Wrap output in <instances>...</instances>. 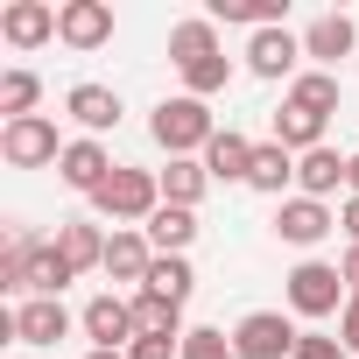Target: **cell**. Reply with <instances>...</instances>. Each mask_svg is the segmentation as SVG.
I'll use <instances>...</instances> for the list:
<instances>
[{"mask_svg": "<svg viewBox=\"0 0 359 359\" xmlns=\"http://www.w3.org/2000/svg\"><path fill=\"white\" fill-rule=\"evenodd\" d=\"M148 134H155V148H169V162H176V155H205L212 134H219V120H212L205 99L176 92V99H162V106L148 113Z\"/></svg>", "mask_w": 359, "mask_h": 359, "instance_id": "1", "label": "cell"}, {"mask_svg": "<svg viewBox=\"0 0 359 359\" xmlns=\"http://www.w3.org/2000/svg\"><path fill=\"white\" fill-rule=\"evenodd\" d=\"M92 212H99V219H113V226H148V219L162 212V176H155V169H127V162H120L106 184H99Z\"/></svg>", "mask_w": 359, "mask_h": 359, "instance_id": "2", "label": "cell"}, {"mask_svg": "<svg viewBox=\"0 0 359 359\" xmlns=\"http://www.w3.org/2000/svg\"><path fill=\"white\" fill-rule=\"evenodd\" d=\"M282 296H289V310H296V317H310V324H317V317H338L352 289H345L338 261H296V268H289V289H282Z\"/></svg>", "mask_w": 359, "mask_h": 359, "instance_id": "3", "label": "cell"}, {"mask_svg": "<svg viewBox=\"0 0 359 359\" xmlns=\"http://www.w3.org/2000/svg\"><path fill=\"white\" fill-rule=\"evenodd\" d=\"M0 162H8V169H50V162H64L57 120H50V113L8 120V127H0Z\"/></svg>", "mask_w": 359, "mask_h": 359, "instance_id": "4", "label": "cell"}, {"mask_svg": "<svg viewBox=\"0 0 359 359\" xmlns=\"http://www.w3.org/2000/svg\"><path fill=\"white\" fill-rule=\"evenodd\" d=\"M296 338H303V331H296L282 310H247V317L233 324V352H240V359H289Z\"/></svg>", "mask_w": 359, "mask_h": 359, "instance_id": "5", "label": "cell"}, {"mask_svg": "<svg viewBox=\"0 0 359 359\" xmlns=\"http://www.w3.org/2000/svg\"><path fill=\"white\" fill-rule=\"evenodd\" d=\"M57 43L78 50V57L106 50L113 43V8H106V0H64V8H57Z\"/></svg>", "mask_w": 359, "mask_h": 359, "instance_id": "6", "label": "cell"}, {"mask_svg": "<svg viewBox=\"0 0 359 359\" xmlns=\"http://www.w3.org/2000/svg\"><path fill=\"white\" fill-rule=\"evenodd\" d=\"M113 169H120V162L106 155V141H92V134L64 141V162H57V176H64V191H78V198H99V184H106Z\"/></svg>", "mask_w": 359, "mask_h": 359, "instance_id": "7", "label": "cell"}, {"mask_svg": "<svg viewBox=\"0 0 359 359\" xmlns=\"http://www.w3.org/2000/svg\"><path fill=\"white\" fill-rule=\"evenodd\" d=\"M78 324H85V338H92L99 352H127V345L141 338V331H134V303H127V296H92Z\"/></svg>", "mask_w": 359, "mask_h": 359, "instance_id": "8", "label": "cell"}, {"mask_svg": "<svg viewBox=\"0 0 359 359\" xmlns=\"http://www.w3.org/2000/svg\"><path fill=\"white\" fill-rule=\"evenodd\" d=\"M0 43H15V50L57 43V8L50 0H8V8H0Z\"/></svg>", "mask_w": 359, "mask_h": 359, "instance_id": "9", "label": "cell"}, {"mask_svg": "<svg viewBox=\"0 0 359 359\" xmlns=\"http://www.w3.org/2000/svg\"><path fill=\"white\" fill-rule=\"evenodd\" d=\"M296 64H303V36H289V29H261V36H247V71L254 78H289L296 85Z\"/></svg>", "mask_w": 359, "mask_h": 359, "instance_id": "10", "label": "cell"}, {"mask_svg": "<svg viewBox=\"0 0 359 359\" xmlns=\"http://www.w3.org/2000/svg\"><path fill=\"white\" fill-rule=\"evenodd\" d=\"M352 43H359V22H352V15H317V22L303 29V57H310L317 71H338V57H352Z\"/></svg>", "mask_w": 359, "mask_h": 359, "instance_id": "11", "label": "cell"}, {"mask_svg": "<svg viewBox=\"0 0 359 359\" xmlns=\"http://www.w3.org/2000/svg\"><path fill=\"white\" fill-rule=\"evenodd\" d=\"M275 233H282L289 247H317L324 233H338V212H331V205H317V198H282Z\"/></svg>", "mask_w": 359, "mask_h": 359, "instance_id": "12", "label": "cell"}, {"mask_svg": "<svg viewBox=\"0 0 359 359\" xmlns=\"http://www.w3.org/2000/svg\"><path fill=\"white\" fill-rule=\"evenodd\" d=\"M148 268H155V247H148V233L141 226H113V240H106V275L113 282H148Z\"/></svg>", "mask_w": 359, "mask_h": 359, "instance_id": "13", "label": "cell"}, {"mask_svg": "<svg viewBox=\"0 0 359 359\" xmlns=\"http://www.w3.org/2000/svg\"><path fill=\"white\" fill-rule=\"evenodd\" d=\"M15 338H22V345H57V338H71L64 296H29V303L15 310Z\"/></svg>", "mask_w": 359, "mask_h": 359, "instance_id": "14", "label": "cell"}, {"mask_svg": "<svg viewBox=\"0 0 359 359\" xmlns=\"http://www.w3.org/2000/svg\"><path fill=\"white\" fill-rule=\"evenodd\" d=\"M198 162L212 169V184H247V176H254V141H247L240 127H219Z\"/></svg>", "mask_w": 359, "mask_h": 359, "instance_id": "15", "label": "cell"}, {"mask_svg": "<svg viewBox=\"0 0 359 359\" xmlns=\"http://www.w3.org/2000/svg\"><path fill=\"white\" fill-rule=\"evenodd\" d=\"M64 113H71V120H78V127L99 141L106 127H120V92H113V85H71Z\"/></svg>", "mask_w": 359, "mask_h": 359, "instance_id": "16", "label": "cell"}, {"mask_svg": "<svg viewBox=\"0 0 359 359\" xmlns=\"http://www.w3.org/2000/svg\"><path fill=\"white\" fill-rule=\"evenodd\" d=\"M345 162L352 155H338V148H310V155H296V198H331L338 184H345Z\"/></svg>", "mask_w": 359, "mask_h": 359, "instance_id": "17", "label": "cell"}, {"mask_svg": "<svg viewBox=\"0 0 359 359\" xmlns=\"http://www.w3.org/2000/svg\"><path fill=\"white\" fill-rule=\"evenodd\" d=\"M205 57H226L212 15H191V22H176V29H169V64H176V71H184V64H205Z\"/></svg>", "mask_w": 359, "mask_h": 359, "instance_id": "18", "label": "cell"}, {"mask_svg": "<svg viewBox=\"0 0 359 359\" xmlns=\"http://www.w3.org/2000/svg\"><path fill=\"white\" fill-rule=\"evenodd\" d=\"M162 176V205H184V212H198V198L212 191V169L198 162V155H176L169 169H155Z\"/></svg>", "mask_w": 359, "mask_h": 359, "instance_id": "19", "label": "cell"}, {"mask_svg": "<svg viewBox=\"0 0 359 359\" xmlns=\"http://www.w3.org/2000/svg\"><path fill=\"white\" fill-rule=\"evenodd\" d=\"M57 254L71 261V275H85V268H106V233H99L92 219H64V226H57Z\"/></svg>", "mask_w": 359, "mask_h": 359, "instance_id": "20", "label": "cell"}, {"mask_svg": "<svg viewBox=\"0 0 359 359\" xmlns=\"http://www.w3.org/2000/svg\"><path fill=\"white\" fill-rule=\"evenodd\" d=\"M127 303H134V331L141 338H184V303H169L155 289H134Z\"/></svg>", "mask_w": 359, "mask_h": 359, "instance_id": "21", "label": "cell"}, {"mask_svg": "<svg viewBox=\"0 0 359 359\" xmlns=\"http://www.w3.org/2000/svg\"><path fill=\"white\" fill-rule=\"evenodd\" d=\"M141 233H148V247H155V254H191V240H198V212L162 205V212H155Z\"/></svg>", "mask_w": 359, "mask_h": 359, "instance_id": "22", "label": "cell"}, {"mask_svg": "<svg viewBox=\"0 0 359 359\" xmlns=\"http://www.w3.org/2000/svg\"><path fill=\"white\" fill-rule=\"evenodd\" d=\"M296 184V155L282 148V141H261L254 148V176H247V191H268V198H282Z\"/></svg>", "mask_w": 359, "mask_h": 359, "instance_id": "23", "label": "cell"}, {"mask_svg": "<svg viewBox=\"0 0 359 359\" xmlns=\"http://www.w3.org/2000/svg\"><path fill=\"white\" fill-rule=\"evenodd\" d=\"M289 106H303V113L331 120V113H338V71H296V85H289Z\"/></svg>", "mask_w": 359, "mask_h": 359, "instance_id": "24", "label": "cell"}, {"mask_svg": "<svg viewBox=\"0 0 359 359\" xmlns=\"http://www.w3.org/2000/svg\"><path fill=\"white\" fill-rule=\"evenodd\" d=\"M275 141H282L289 155H310V148H324V120L282 99V113H275Z\"/></svg>", "mask_w": 359, "mask_h": 359, "instance_id": "25", "label": "cell"}, {"mask_svg": "<svg viewBox=\"0 0 359 359\" xmlns=\"http://www.w3.org/2000/svg\"><path fill=\"white\" fill-rule=\"evenodd\" d=\"M282 8H289V0H212L205 15H212V22H247V29L261 36V29H282Z\"/></svg>", "mask_w": 359, "mask_h": 359, "instance_id": "26", "label": "cell"}, {"mask_svg": "<svg viewBox=\"0 0 359 359\" xmlns=\"http://www.w3.org/2000/svg\"><path fill=\"white\" fill-rule=\"evenodd\" d=\"M64 282H78V275H71V261L57 254V240H36V261H29V296H64Z\"/></svg>", "mask_w": 359, "mask_h": 359, "instance_id": "27", "label": "cell"}, {"mask_svg": "<svg viewBox=\"0 0 359 359\" xmlns=\"http://www.w3.org/2000/svg\"><path fill=\"white\" fill-rule=\"evenodd\" d=\"M141 289H155V296H169V303H191L198 275H191V261H184V254H155V268H148V282H141Z\"/></svg>", "mask_w": 359, "mask_h": 359, "instance_id": "28", "label": "cell"}, {"mask_svg": "<svg viewBox=\"0 0 359 359\" xmlns=\"http://www.w3.org/2000/svg\"><path fill=\"white\" fill-rule=\"evenodd\" d=\"M36 99H43V78L36 71H0V113H8V120H29L36 113Z\"/></svg>", "mask_w": 359, "mask_h": 359, "instance_id": "29", "label": "cell"}, {"mask_svg": "<svg viewBox=\"0 0 359 359\" xmlns=\"http://www.w3.org/2000/svg\"><path fill=\"white\" fill-rule=\"evenodd\" d=\"M233 85V57H205V64H184V92L191 99H212Z\"/></svg>", "mask_w": 359, "mask_h": 359, "instance_id": "30", "label": "cell"}, {"mask_svg": "<svg viewBox=\"0 0 359 359\" xmlns=\"http://www.w3.org/2000/svg\"><path fill=\"white\" fill-rule=\"evenodd\" d=\"M36 240L43 233H15L8 254H0V289H29V261H36Z\"/></svg>", "mask_w": 359, "mask_h": 359, "instance_id": "31", "label": "cell"}, {"mask_svg": "<svg viewBox=\"0 0 359 359\" xmlns=\"http://www.w3.org/2000/svg\"><path fill=\"white\" fill-rule=\"evenodd\" d=\"M176 359H240V352H233V338H226V331L198 324V331H184V352H176Z\"/></svg>", "mask_w": 359, "mask_h": 359, "instance_id": "32", "label": "cell"}, {"mask_svg": "<svg viewBox=\"0 0 359 359\" xmlns=\"http://www.w3.org/2000/svg\"><path fill=\"white\" fill-rule=\"evenodd\" d=\"M289 359H352V352H345V338H331V331H303Z\"/></svg>", "mask_w": 359, "mask_h": 359, "instance_id": "33", "label": "cell"}, {"mask_svg": "<svg viewBox=\"0 0 359 359\" xmlns=\"http://www.w3.org/2000/svg\"><path fill=\"white\" fill-rule=\"evenodd\" d=\"M169 352H184V338H134L127 359H169Z\"/></svg>", "mask_w": 359, "mask_h": 359, "instance_id": "34", "label": "cell"}, {"mask_svg": "<svg viewBox=\"0 0 359 359\" xmlns=\"http://www.w3.org/2000/svg\"><path fill=\"white\" fill-rule=\"evenodd\" d=\"M338 338H345V352L359 359V296H345V310H338Z\"/></svg>", "mask_w": 359, "mask_h": 359, "instance_id": "35", "label": "cell"}, {"mask_svg": "<svg viewBox=\"0 0 359 359\" xmlns=\"http://www.w3.org/2000/svg\"><path fill=\"white\" fill-rule=\"evenodd\" d=\"M338 226H345V240L359 247V198H345V205H338Z\"/></svg>", "mask_w": 359, "mask_h": 359, "instance_id": "36", "label": "cell"}, {"mask_svg": "<svg viewBox=\"0 0 359 359\" xmlns=\"http://www.w3.org/2000/svg\"><path fill=\"white\" fill-rule=\"evenodd\" d=\"M338 275H345V289L359 296V247H345V261H338Z\"/></svg>", "mask_w": 359, "mask_h": 359, "instance_id": "37", "label": "cell"}, {"mask_svg": "<svg viewBox=\"0 0 359 359\" xmlns=\"http://www.w3.org/2000/svg\"><path fill=\"white\" fill-rule=\"evenodd\" d=\"M345 191L359 198V148H352V162H345Z\"/></svg>", "mask_w": 359, "mask_h": 359, "instance_id": "38", "label": "cell"}, {"mask_svg": "<svg viewBox=\"0 0 359 359\" xmlns=\"http://www.w3.org/2000/svg\"><path fill=\"white\" fill-rule=\"evenodd\" d=\"M85 359H127V352H99V345H92V352H85Z\"/></svg>", "mask_w": 359, "mask_h": 359, "instance_id": "39", "label": "cell"}]
</instances>
